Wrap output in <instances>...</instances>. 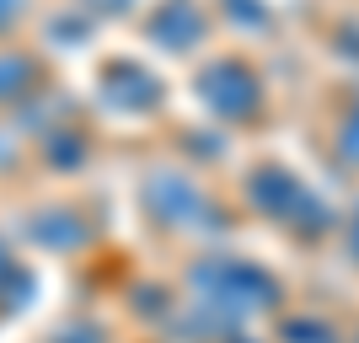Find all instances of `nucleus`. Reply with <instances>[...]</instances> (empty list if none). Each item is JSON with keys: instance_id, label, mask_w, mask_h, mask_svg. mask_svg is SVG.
I'll return each instance as SVG.
<instances>
[{"instance_id": "1", "label": "nucleus", "mask_w": 359, "mask_h": 343, "mask_svg": "<svg viewBox=\"0 0 359 343\" xmlns=\"http://www.w3.org/2000/svg\"><path fill=\"white\" fill-rule=\"evenodd\" d=\"M198 279H204V295H198V306L215 316V322H247L252 311H269V306H279V284H273L269 269H257V263H241V257H210L204 269H198Z\"/></svg>"}, {"instance_id": "2", "label": "nucleus", "mask_w": 359, "mask_h": 343, "mask_svg": "<svg viewBox=\"0 0 359 343\" xmlns=\"http://www.w3.org/2000/svg\"><path fill=\"white\" fill-rule=\"evenodd\" d=\"M285 332H290V343H344V332L332 322H322V316H295Z\"/></svg>"}, {"instance_id": "3", "label": "nucleus", "mask_w": 359, "mask_h": 343, "mask_svg": "<svg viewBox=\"0 0 359 343\" xmlns=\"http://www.w3.org/2000/svg\"><path fill=\"white\" fill-rule=\"evenodd\" d=\"M348 253H354V263H359V209H354V220H348Z\"/></svg>"}]
</instances>
